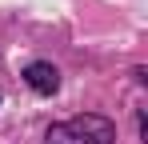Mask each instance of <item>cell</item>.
<instances>
[{
    "label": "cell",
    "instance_id": "cell-2",
    "mask_svg": "<svg viewBox=\"0 0 148 144\" xmlns=\"http://www.w3.org/2000/svg\"><path fill=\"white\" fill-rule=\"evenodd\" d=\"M24 80H28V88L40 92V96H52L60 88V72H56V64H48V60H32L24 68Z\"/></svg>",
    "mask_w": 148,
    "mask_h": 144
},
{
    "label": "cell",
    "instance_id": "cell-1",
    "mask_svg": "<svg viewBox=\"0 0 148 144\" xmlns=\"http://www.w3.org/2000/svg\"><path fill=\"white\" fill-rule=\"evenodd\" d=\"M112 140H116V124L108 116H96V112L52 124L48 136H44V144H112Z\"/></svg>",
    "mask_w": 148,
    "mask_h": 144
}]
</instances>
